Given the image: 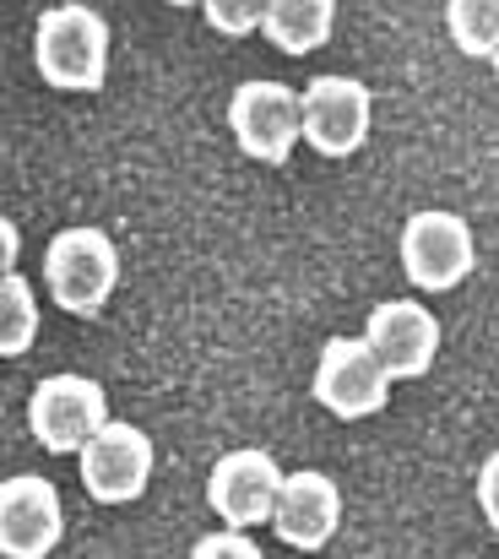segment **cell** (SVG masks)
<instances>
[{
  "mask_svg": "<svg viewBox=\"0 0 499 559\" xmlns=\"http://www.w3.org/2000/svg\"><path fill=\"white\" fill-rule=\"evenodd\" d=\"M33 66L60 93H98L109 82V22L93 5H49L33 27Z\"/></svg>",
  "mask_w": 499,
  "mask_h": 559,
  "instance_id": "1",
  "label": "cell"
},
{
  "mask_svg": "<svg viewBox=\"0 0 499 559\" xmlns=\"http://www.w3.org/2000/svg\"><path fill=\"white\" fill-rule=\"evenodd\" d=\"M44 288L66 316H98L120 288V250L104 228H60L44 250Z\"/></svg>",
  "mask_w": 499,
  "mask_h": 559,
  "instance_id": "2",
  "label": "cell"
},
{
  "mask_svg": "<svg viewBox=\"0 0 499 559\" xmlns=\"http://www.w3.org/2000/svg\"><path fill=\"white\" fill-rule=\"evenodd\" d=\"M228 131L245 158L288 164L294 147L305 142V93H294L288 82H266V76L239 82L228 98Z\"/></svg>",
  "mask_w": 499,
  "mask_h": 559,
  "instance_id": "3",
  "label": "cell"
},
{
  "mask_svg": "<svg viewBox=\"0 0 499 559\" xmlns=\"http://www.w3.org/2000/svg\"><path fill=\"white\" fill-rule=\"evenodd\" d=\"M478 266V245L462 212L424 206L402 223V272L418 294H451Z\"/></svg>",
  "mask_w": 499,
  "mask_h": 559,
  "instance_id": "4",
  "label": "cell"
},
{
  "mask_svg": "<svg viewBox=\"0 0 499 559\" xmlns=\"http://www.w3.org/2000/svg\"><path fill=\"white\" fill-rule=\"evenodd\" d=\"M104 424H115V418H109V396H104V385L93 374H76V370L44 374L33 385V396H27V429L55 456H66V451L82 456V445Z\"/></svg>",
  "mask_w": 499,
  "mask_h": 559,
  "instance_id": "5",
  "label": "cell"
},
{
  "mask_svg": "<svg viewBox=\"0 0 499 559\" xmlns=\"http://www.w3.org/2000/svg\"><path fill=\"white\" fill-rule=\"evenodd\" d=\"M283 484H288V473L272 462V451L239 445V451H228V456L212 462V473H206V506L223 516L228 533H250V527H266L277 516Z\"/></svg>",
  "mask_w": 499,
  "mask_h": 559,
  "instance_id": "6",
  "label": "cell"
},
{
  "mask_svg": "<svg viewBox=\"0 0 499 559\" xmlns=\"http://www.w3.org/2000/svg\"><path fill=\"white\" fill-rule=\"evenodd\" d=\"M391 374L375 359V348L364 337H326L321 359H316V402L342 418V424H358V418H375L385 402H391Z\"/></svg>",
  "mask_w": 499,
  "mask_h": 559,
  "instance_id": "7",
  "label": "cell"
},
{
  "mask_svg": "<svg viewBox=\"0 0 499 559\" xmlns=\"http://www.w3.org/2000/svg\"><path fill=\"white\" fill-rule=\"evenodd\" d=\"M76 467H82V489L98 506H131L153 484V440H147V429L115 418L82 445Z\"/></svg>",
  "mask_w": 499,
  "mask_h": 559,
  "instance_id": "8",
  "label": "cell"
},
{
  "mask_svg": "<svg viewBox=\"0 0 499 559\" xmlns=\"http://www.w3.org/2000/svg\"><path fill=\"white\" fill-rule=\"evenodd\" d=\"M364 343L375 348V359L385 365L391 380H424V374L435 370V359H440L445 332H440V316L429 305H418V299H385V305L369 310Z\"/></svg>",
  "mask_w": 499,
  "mask_h": 559,
  "instance_id": "9",
  "label": "cell"
},
{
  "mask_svg": "<svg viewBox=\"0 0 499 559\" xmlns=\"http://www.w3.org/2000/svg\"><path fill=\"white\" fill-rule=\"evenodd\" d=\"M375 98L358 76H316L305 87V142L321 158H353L369 142Z\"/></svg>",
  "mask_w": 499,
  "mask_h": 559,
  "instance_id": "10",
  "label": "cell"
},
{
  "mask_svg": "<svg viewBox=\"0 0 499 559\" xmlns=\"http://www.w3.org/2000/svg\"><path fill=\"white\" fill-rule=\"evenodd\" d=\"M66 533V511L49 478L16 473L0 484V555L5 559H44Z\"/></svg>",
  "mask_w": 499,
  "mask_h": 559,
  "instance_id": "11",
  "label": "cell"
},
{
  "mask_svg": "<svg viewBox=\"0 0 499 559\" xmlns=\"http://www.w3.org/2000/svg\"><path fill=\"white\" fill-rule=\"evenodd\" d=\"M336 522H342V489H336L332 473H316V467L288 473L283 500H277V516H272V533L288 549L316 555V549H326L336 538Z\"/></svg>",
  "mask_w": 499,
  "mask_h": 559,
  "instance_id": "12",
  "label": "cell"
},
{
  "mask_svg": "<svg viewBox=\"0 0 499 559\" xmlns=\"http://www.w3.org/2000/svg\"><path fill=\"white\" fill-rule=\"evenodd\" d=\"M336 27V5L332 0H272L261 33L272 38V49L283 55H316Z\"/></svg>",
  "mask_w": 499,
  "mask_h": 559,
  "instance_id": "13",
  "label": "cell"
},
{
  "mask_svg": "<svg viewBox=\"0 0 499 559\" xmlns=\"http://www.w3.org/2000/svg\"><path fill=\"white\" fill-rule=\"evenodd\" d=\"M38 337V299L22 272H0V359H22Z\"/></svg>",
  "mask_w": 499,
  "mask_h": 559,
  "instance_id": "14",
  "label": "cell"
},
{
  "mask_svg": "<svg viewBox=\"0 0 499 559\" xmlns=\"http://www.w3.org/2000/svg\"><path fill=\"white\" fill-rule=\"evenodd\" d=\"M445 33L462 55L495 60L499 55V0H451L445 5Z\"/></svg>",
  "mask_w": 499,
  "mask_h": 559,
  "instance_id": "15",
  "label": "cell"
},
{
  "mask_svg": "<svg viewBox=\"0 0 499 559\" xmlns=\"http://www.w3.org/2000/svg\"><path fill=\"white\" fill-rule=\"evenodd\" d=\"M201 11H206V22H212L217 33H228V38L261 33V22H266V5H228V0H206Z\"/></svg>",
  "mask_w": 499,
  "mask_h": 559,
  "instance_id": "16",
  "label": "cell"
},
{
  "mask_svg": "<svg viewBox=\"0 0 499 559\" xmlns=\"http://www.w3.org/2000/svg\"><path fill=\"white\" fill-rule=\"evenodd\" d=\"M190 559H266L250 533H206L190 544Z\"/></svg>",
  "mask_w": 499,
  "mask_h": 559,
  "instance_id": "17",
  "label": "cell"
},
{
  "mask_svg": "<svg viewBox=\"0 0 499 559\" xmlns=\"http://www.w3.org/2000/svg\"><path fill=\"white\" fill-rule=\"evenodd\" d=\"M478 511H484L489 533H499V451H489V462L478 467Z\"/></svg>",
  "mask_w": 499,
  "mask_h": 559,
  "instance_id": "18",
  "label": "cell"
},
{
  "mask_svg": "<svg viewBox=\"0 0 499 559\" xmlns=\"http://www.w3.org/2000/svg\"><path fill=\"white\" fill-rule=\"evenodd\" d=\"M489 66H495V76H499V55H495V60H489Z\"/></svg>",
  "mask_w": 499,
  "mask_h": 559,
  "instance_id": "19",
  "label": "cell"
}]
</instances>
